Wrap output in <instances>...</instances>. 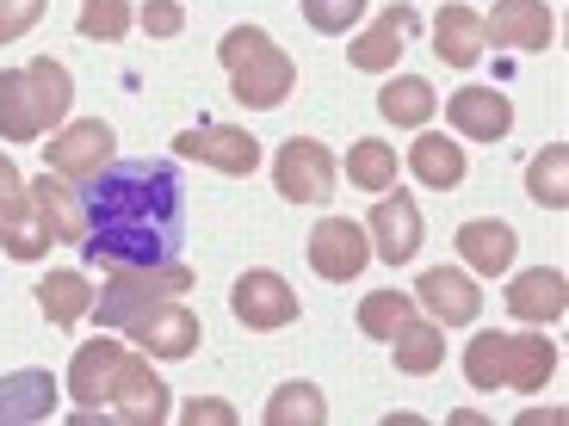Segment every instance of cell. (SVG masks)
<instances>
[{"instance_id": "1", "label": "cell", "mask_w": 569, "mask_h": 426, "mask_svg": "<svg viewBox=\"0 0 569 426\" xmlns=\"http://www.w3.org/2000/svg\"><path fill=\"white\" fill-rule=\"evenodd\" d=\"M87 235L81 247L100 266H161L180 260L186 185L168 161H112L81 185Z\"/></svg>"}, {"instance_id": "2", "label": "cell", "mask_w": 569, "mask_h": 426, "mask_svg": "<svg viewBox=\"0 0 569 426\" xmlns=\"http://www.w3.org/2000/svg\"><path fill=\"white\" fill-rule=\"evenodd\" d=\"M69 396L81 402L74 420H118V426H161L168 420V384L149 371V353L118 341H87L74 346L69 365Z\"/></svg>"}, {"instance_id": "3", "label": "cell", "mask_w": 569, "mask_h": 426, "mask_svg": "<svg viewBox=\"0 0 569 426\" xmlns=\"http://www.w3.org/2000/svg\"><path fill=\"white\" fill-rule=\"evenodd\" d=\"M74 105V74L57 57H31L26 69H0V142H38Z\"/></svg>"}, {"instance_id": "4", "label": "cell", "mask_w": 569, "mask_h": 426, "mask_svg": "<svg viewBox=\"0 0 569 426\" xmlns=\"http://www.w3.org/2000/svg\"><path fill=\"white\" fill-rule=\"evenodd\" d=\"M551 371H557V346L545 334H477L465 346V384L483 389V396H496V389L532 396V389L551 384Z\"/></svg>"}, {"instance_id": "5", "label": "cell", "mask_w": 569, "mask_h": 426, "mask_svg": "<svg viewBox=\"0 0 569 426\" xmlns=\"http://www.w3.org/2000/svg\"><path fill=\"white\" fill-rule=\"evenodd\" d=\"M217 57H223V69H229V93H236L242 105H254V112L284 105V100H291V87H298V62L284 57L260 26L223 31Z\"/></svg>"}, {"instance_id": "6", "label": "cell", "mask_w": 569, "mask_h": 426, "mask_svg": "<svg viewBox=\"0 0 569 426\" xmlns=\"http://www.w3.org/2000/svg\"><path fill=\"white\" fill-rule=\"evenodd\" d=\"M192 291V266L186 260H161V266H112V278L93 291V310L100 327H124L130 315L156 310L161 297H186Z\"/></svg>"}, {"instance_id": "7", "label": "cell", "mask_w": 569, "mask_h": 426, "mask_svg": "<svg viewBox=\"0 0 569 426\" xmlns=\"http://www.w3.org/2000/svg\"><path fill=\"white\" fill-rule=\"evenodd\" d=\"M335 155H328V142L316 136H291L272 161V185H279V199L291 204H328L335 199Z\"/></svg>"}, {"instance_id": "8", "label": "cell", "mask_w": 569, "mask_h": 426, "mask_svg": "<svg viewBox=\"0 0 569 426\" xmlns=\"http://www.w3.org/2000/svg\"><path fill=\"white\" fill-rule=\"evenodd\" d=\"M229 310H236V322H242L248 334H279V327L298 322V291H291L279 272L254 266V272H242V278H236Z\"/></svg>"}, {"instance_id": "9", "label": "cell", "mask_w": 569, "mask_h": 426, "mask_svg": "<svg viewBox=\"0 0 569 426\" xmlns=\"http://www.w3.org/2000/svg\"><path fill=\"white\" fill-rule=\"evenodd\" d=\"M112 124H100V118H81V124H62L57 136H50V149H43V161H50V173L69 185H87L100 168H112Z\"/></svg>"}, {"instance_id": "10", "label": "cell", "mask_w": 569, "mask_h": 426, "mask_svg": "<svg viewBox=\"0 0 569 426\" xmlns=\"http://www.w3.org/2000/svg\"><path fill=\"white\" fill-rule=\"evenodd\" d=\"M366 235H371V254L390 260V266L415 260V254H421V235H427L421 204H415L409 192H402V185L378 192V204H371V216H366Z\"/></svg>"}, {"instance_id": "11", "label": "cell", "mask_w": 569, "mask_h": 426, "mask_svg": "<svg viewBox=\"0 0 569 426\" xmlns=\"http://www.w3.org/2000/svg\"><path fill=\"white\" fill-rule=\"evenodd\" d=\"M310 266H316V278H328V284L359 278V272L371 266L366 223H353V216H322V223L310 229Z\"/></svg>"}, {"instance_id": "12", "label": "cell", "mask_w": 569, "mask_h": 426, "mask_svg": "<svg viewBox=\"0 0 569 426\" xmlns=\"http://www.w3.org/2000/svg\"><path fill=\"white\" fill-rule=\"evenodd\" d=\"M124 341L137 346V353H149V358H186L192 346H199V315L186 310L180 297H161L156 310L130 315Z\"/></svg>"}, {"instance_id": "13", "label": "cell", "mask_w": 569, "mask_h": 426, "mask_svg": "<svg viewBox=\"0 0 569 426\" xmlns=\"http://www.w3.org/2000/svg\"><path fill=\"white\" fill-rule=\"evenodd\" d=\"M173 149H180L186 161H204V168L229 173V180H242V173L260 168V142L248 136V130L236 124H199V130H180L173 136Z\"/></svg>"}, {"instance_id": "14", "label": "cell", "mask_w": 569, "mask_h": 426, "mask_svg": "<svg viewBox=\"0 0 569 426\" xmlns=\"http://www.w3.org/2000/svg\"><path fill=\"white\" fill-rule=\"evenodd\" d=\"M415 31H421L415 7H409V0H390L385 13H378V19H371V26L353 38L347 62H353V69H366V74H390V69H397V57L409 50V38H415Z\"/></svg>"}, {"instance_id": "15", "label": "cell", "mask_w": 569, "mask_h": 426, "mask_svg": "<svg viewBox=\"0 0 569 426\" xmlns=\"http://www.w3.org/2000/svg\"><path fill=\"white\" fill-rule=\"evenodd\" d=\"M415 310H427L440 327H470L477 310H483V297H477V284H470L465 272L427 266L421 278H415Z\"/></svg>"}, {"instance_id": "16", "label": "cell", "mask_w": 569, "mask_h": 426, "mask_svg": "<svg viewBox=\"0 0 569 426\" xmlns=\"http://www.w3.org/2000/svg\"><path fill=\"white\" fill-rule=\"evenodd\" d=\"M483 38L496 50H545L557 38V19L545 0H496V13L483 19Z\"/></svg>"}, {"instance_id": "17", "label": "cell", "mask_w": 569, "mask_h": 426, "mask_svg": "<svg viewBox=\"0 0 569 426\" xmlns=\"http://www.w3.org/2000/svg\"><path fill=\"white\" fill-rule=\"evenodd\" d=\"M446 124L470 142H501L513 130V105L496 87H458L452 100H446Z\"/></svg>"}, {"instance_id": "18", "label": "cell", "mask_w": 569, "mask_h": 426, "mask_svg": "<svg viewBox=\"0 0 569 426\" xmlns=\"http://www.w3.org/2000/svg\"><path fill=\"white\" fill-rule=\"evenodd\" d=\"M508 310H513V322H532V327L563 322V310H569V278H563L557 266L520 272V278L508 284Z\"/></svg>"}, {"instance_id": "19", "label": "cell", "mask_w": 569, "mask_h": 426, "mask_svg": "<svg viewBox=\"0 0 569 426\" xmlns=\"http://www.w3.org/2000/svg\"><path fill=\"white\" fill-rule=\"evenodd\" d=\"M26 192H31V204H38V216H43V223H50V235H57V247H81V235H87L81 185L57 180V173L43 168L38 180L26 185Z\"/></svg>"}, {"instance_id": "20", "label": "cell", "mask_w": 569, "mask_h": 426, "mask_svg": "<svg viewBox=\"0 0 569 426\" xmlns=\"http://www.w3.org/2000/svg\"><path fill=\"white\" fill-rule=\"evenodd\" d=\"M57 377L50 371H7L0 377V426H38L57 414Z\"/></svg>"}, {"instance_id": "21", "label": "cell", "mask_w": 569, "mask_h": 426, "mask_svg": "<svg viewBox=\"0 0 569 426\" xmlns=\"http://www.w3.org/2000/svg\"><path fill=\"white\" fill-rule=\"evenodd\" d=\"M489 50L483 38V13H470V7H446L440 19H433V57L452 62V69H477Z\"/></svg>"}, {"instance_id": "22", "label": "cell", "mask_w": 569, "mask_h": 426, "mask_svg": "<svg viewBox=\"0 0 569 426\" xmlns=\"http://www.w3.org/2000/svg\"><path fill=\"white\" fill-rule=\"evenodd\" d=\"M513 247H520V235L508 223H496V216H477V223L458 229V254H465L470 272H483V278L513 266Z\"/></svg>"}, {"instance_id": "23", "label": "cell", "mask_w": 569, "mask_h": 426, "mask_svg": "<svg viewBox=\"0 0 569 426\" xmlns=\"http://www.w3.org/2000/svg\"><path fill=\"white\" fill-rule=\"evenodd\" d=\"M409 173L427 192H452V185L465 180V149H458L452 136H440V130H421V136L409 142Z\"/></svg>"}, {"instance_id": "24", "label": "cell", "mask_w": 569, "mask_h": 426, "mask_svg": "<svg viewBox=\"0 0 569 426\" xmlns=\"http://www.w3.org/2000/svg\"><path fill=\"white\" fill-rule=\"evenodd\" d=\"M0 247H7L13 260H43L50 247H57V235H50V223L38 216L31 192H19V199L0 204Z\"/></svg>"}, {"instance_id": "25", "label": "cell", "mask_w": 569, "mask_h": 426, "mask_svg": "<svg viewBox=\"0 0 569 426\" xmlns=\"http://www.w3.org/2000/svg\"><path fill=\"white\" fill-rule=\"evenodd\" d=\"M385 346H390V358H397V371H409V377H427V371H440V358H446V334H440V322H402Z\"/></svg>"}, {"instance_id": "26", "label": "cell", "mask_w": 569, "mask_h": 426, "mask_svg": "<svg viewBox=\"0 0 569 426\" xmlns=\"http://www.w3.org/2000/svg\"><path fill=\"white\" fill-rule=\"evenodd\" d=\"M378 112L402 130H421L427 118L440 112V93H433L421 74H397V81H385V93H378Z\"/></svg>"}, {"instance_id": "27", "label": "cell", "mask_w": 569, "mask_h": 426, "mask_svg": "<svg viewBox=\"0 0 569 426\" xmlns=\"http://www.w3.org/2000/svg\"><path fill=\"white\" fill-rule=\"evenodd\" d=\"M38 310L50 327H74L93 310V284H87L81 272H50V278L38 284Z\"/></svg>"}, {"instance_id": "28", "label": "cell", "mask_w": 569, "mask_h": 426, "mask_svg": "<svg viewBox=\"0 0 569 426\" xmlns=\"http://www.w3.org/2000/svg\"><path fill=\"white\" fill-rule=\"evenodd\" d=\"M527 199L539 204V211H563V204H569V149H563V142H551V149H539V155H532Z\"/></svg>"}, {"instance_id": "29", "label": "cell", "mask_w": 569, "mask_h": 426, "mask_svg": "<svg viewBox=\"0 0 569 426\" xmlns=\"http://www.w3.org/2000/svg\"><path fill=\"white\" fill-rule=\"evenodd\" d=\"M347 180L359 185V192H390L397 185V149L378 136H359L353 149H347Z\"/></svg>"}, {"instance_id": "30", "label": "cell", "mask_w": 569, "mask_h": 426, "mask_svg": "<svg viewBox=\"0 0 569 426\" xmlns=\"http://www.w3.org/2000/svg\"><path fill=\"white\" fill-rule=\"evenodd\" d=\"M328 420V402L316 384H279L267 402V426H322Z\"/></svg>"}, {"instance_id": "31", "label": "cell", "mask_w": 569, "mask_h": 426, "mask_svg": "<svg viewBox=\"0 0 569 426\" xmlns=\"http://www.w3.org/2000/svg\"><path fill=\"white\" fill-rule=\"evenodd\" d=\"M402 322H415V291H371V297H359V334L390 341Z\"/></svg>"}, {"instance_id": "32", "label": "cell", "mask_w": 569, "mask_h": 426, "mask_svg": "<svg viewBox=\"0 0 569 426\" xmlns=\"http://www.w3.org/2000/svg\"><path fill=\"white\" fill-rule=\"evenodd\" d=\"M74 26H81V38H93V43H124L130 26H137V13H130V0H81Z\"/></svg>"}, {"instance_id": "33", "label": "cell", "mask_w": 569, "mask_h": 426, "mask_svg": "<svg viewBox=\"0 0 569 426\" xmlns=\"http://www.w3.org/2000/svg\"><path fill=\"white\" fill-rule=\"evenodd\" d=\"M303 19L322 38H341V31H353L366 19V0H303Z\"/></svg>"}, {"instance_id": "34", "label": "cell", "mask_w": 569, "mask_h": 426, "mask_svg": "<svg viewBox=\"0 0 569 426\" xmlns=\"http://www.w3.org/2000/svg\"><path fill=\"white\" fill-rule=\"evenodd\" d=\"M137 26L149 31V38H180V31H186V7H180V0H142Z\"/></svg>"}, {"instance_id": "35", "label": "cell", "mask_w": 569, "mask_h": 426, "mask_svg": "<svg viewBox=\"0 0 569 426\" xmlns=\"http://www.w3.org/2000/svg\"><path fill=\"white\" fill-rule=\"evenodd\" d=\"M43 19V0H0V43H19Z\"/></svg>"}, {"instance_id": "36", "label": "cell", "mask_w": 569, "mask_h": 426, "mask_svg": "<svg viewBox=\"0 0 569 426\" xmlns=\"http://www.w3.org/2000/svg\"><path fill=\"white\" fill-rule=\"evenodd\" d=\"M180 420L186 426H236V408L229 402H186Z\"/></svg>"}, {"instance_id": "37", "label": "cell", "mask_w": 569, "mask_h": 426, "mask_svg": "<svg viewBox=\"0 0 569 426\" xmlns=\"http://www.w3.org/2000/svg\"><path fill=\"white\" fill-rule=\"evenodd\" d=\"M19 192H26V180H19L13 155H7V149H0V204H7V199H19Z\"/></svg>"}]
</instances>
